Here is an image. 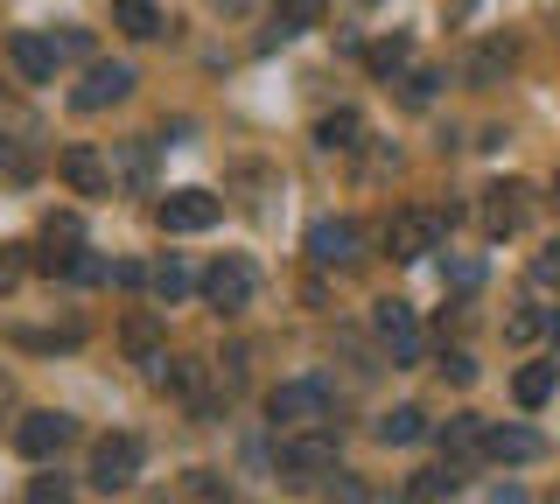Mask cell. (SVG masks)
Segmentation results:
<instances>
[{
  "label": "cell",
  "mask_w": 560,
  "mask_h": 504,
  "mask_svg": "<svg viewBox=\"0 0 560 504\" xmlns=\"http://www.w3.org/2000/svg\"><path fill=\"white\" fill-rule=\"evenodd\" d=\"M253 288H259V281H253V267H245L238 253H224L218 267L203 273V302H210V308H245V302H253Z\"/></svg>",
  "instance_id": "obj_9"
},
{
  "label": "cell",
  "mask_w": 560,
  "mask_h": 504,
  "mask_svg": "<svg viewBox=\"0 0 560 504\" xmlns=\"http://www.w3.org/2000/svg\"><path fill=\"white\" fill-rule=\"evenodd\" d=\"M113 28L133 36V43H154L162 36V8H154V0H113Z\"/></svg>",
  "instance_id": "obj_16"
},
{
  "label": "cell",
  "mask_w": 560,
  "mask_h": 504,
  "mask_svg": "<svg viewBox=\"0 0 560 504\" xmlns=\"http://www.w3.org/2000/svg\"><path fill=\"white\" fill-rule=\"evenodd\" d=\"M442 448H448V462L477 456V448H483V421H477V413H455V421L442 427Z\"/></svg>",
  "instance_id": "obj_22"
},
{
  "label": "cell",
  "mask_w": 560,
  "mask_h": 504,
  "mask_svg": "<svg viewBox=\"0 0 560 504\" xmlns=\"http://www.w3.org/2000/svg\"><path fill=\"white\" fill-rule=\"evenodd\" d=\"M140 456H148L140 434H105V442L92 448V483L98 491H127V483L140 477Z\"/></svg>",
  "instance_id": "obj_4"
},
{
  "label": "cell",
  "mask_w": 560,
  "mask_h": 504,
  "mask_svg": "<svg viewBox=\"0 0 560 504\" xmlns=\"http://www.w3.org/2000/svg\"><path fill=\"white\" fill-rule=\"evenodd\" d=\"M8 57H14V71H22L28 84L57 78V43H49V36H28V28H22V36H8Z\"/></svg>",
  "instance_id": "obj_15"
},
{
  "label": "cell",
  "mask_w": 560,
  "mask_h": 504,
  "mask_svg": "<svg viewBox=\"0 0 560 504\" xmlns=\"http://www.w3.org/2000/svg\"><path fill=\"white\" fill-rule=\"evenodd\" d=\"M280 477L288 483H315L323 469H337V434L329 427H308V434H280Z\"/></svg>",
  "instance_id": "obj_2"
},
{
  "label": "cell",
  "mask_w": 560,
  "mask_h": 504,
  "mask_svg": "<svg viewBox=\"0 0 560 504\" xmlns=\"http://www.w3.org/2000/svg\"><path fill=\"white\" fill-rule=\"evenodd\" d=\"M28 504H70V477H35L28 483Z\"/></svg>",
  "instance_id": "obj_28"
},
{
  "label": "cell",
  "mask_w": 560,
  "mask_h": 504,
  "mask_svg": "<svg viewBox=\"0 0 560 504\" xmlns=\"http://www.w3.org/2000/svg\"><path fill=\"white\" fill-rule=\"evenodd\" d=\"M525 224V183H490L483 189V232L490 238H512Z\"/></svg>",
  "instance_id": "obj_13"
},
{
  "label": "cell",
  "mask_w": 560,
  "mask_h": 504,
  "mask_svg": "<svg viewBox=\"0 0 560 504\" xmlns=\"http://www.w3.org/2000/svg\"><path fill=\"white\" fill-rule=\"evenodd\" d=\"M504 71H512V49L504 43H483L477 57H469V84H498Z\"/></svg>",
  "instance_id": "obj_24"
},
{
  "label": "cell",
  "mask_w": 560,
  "mask_h": 504,
  "mask_svg": "<svg viewBox=\"0 0 560 504\" xmlns=\"http://www.w3.org/2000/svg\"><path fill=\"white\" fill-rule=\"evenodd\" d=\"M218 8H224V14H245V8H253V0H218Z\"/></svg>",
  "instance_id": "obj_36"
},
{
  "label": "cell",
  "mask_w": 560,
  "mask_h": 504,
  "mask_svg": "<svg viewBox=\"0 0 560 504\" xmlns=\"http://www.w3.org/2000/svg\"><path fill=\"white\" fill-rule=\"evenodd\" d=\"M533 273H539V281H560V246L539 253V259H533Z\"/></svg>",
  "instance_id": "obj_33"
},
{
  "label": "cell",
  "mask_w": 560,
  "mask_h": 504,
  "mask_svg": "<svg viewBox=\"0 0 560 504\" xmlns=\"http://www.w3.org/2000/svg\"><path fill=\"white\" fill-rule=\"evenodd\" d=\"M57 168H63V183L70 189H78V197H105V189H113V162H105V154L98 148H63L57 154Z\"/></svg>",
  "instance_id": "obj_11"
},
{
  "label": "cell",
  "mask_w": 560,
  "mask_h": 504,
  "mask_svg": "<svg viewBox=\"0 0 560 504\" xmlns=\"http://www.w3.org/2000/svg\"><path fill=\"white\" fill-rule=\"evenodd\" d=\"M483 456L504 462V469H518V462H539V456H547V442H539L525 421H504V427H483Z\"/></svg>",
  "instance_id": "obj_10"
},
{
  "label": "cell",
  "mask_w": 560,
  "mask_h": 504,
  "mask_svg": "<svg viewBox=\"0 0 560 504\" xmlns=\"http://www.w3.org/2000/svg\"><path fill=\"white\" fill-rule=\"evenodd\" d=\"M364 63H372L378 78H393V71H407V36H393V43H372L364 49Z\"/></svg>",
  "instance_id": "obj_26"
},
{
  "label": "cell",
  "mask_w": 560,
  "mask_h": 504,
  "mask_svg": "<svg viewBox=\"0 0 560 504\" xmlns=\"http://www.w3.org/2000/svg\"><path fill=\"white\" fill-rule=\"evenodd\" d=\"M78 434V421L70 413H22V427H14V448H22L28 462H49L57 448Z\"/></svg>",
  "instance_id": "obj_6"
},
{
  "label": "cell",
  "mask_w": 560,
  "mask_h": 504,
  "mask_svg": "<svg viewBox=\"0 0 560 504\" xmlns=\"http://www.w3.org/2000/svg\"><path fill=\"white\" fill-rule=\"evenodd\" d=\"M420 434H428V413H420V407H393V413L378 421V442H385V448H413Z\"/></svg>",
  "instance_id": "obj_20"
},
{
  "label": "cell",
  "mask_w": 560,
  "mask_h": 504,
  "mask_svg": "<svg viewBox=\"0 0 560 504\" xmlns=\"http://www.w3.org/2000/svg\"><path fill=\"white\" fill-rule=\"evenodd\" d=\"M315 141H323L329 154H350V148L364 141V113H350V106H343V113H329L323 127H315Z\"/></svg>",
  "instance_id": "obj_19"
},
{
  "label": "cell",
  "mask_w": 560,
  "mask_h": 504,
  "mask_svg": "<svg viewBox=\"0 0 560 504\" xmlns=\"http://www.w3.org/2000/svg\"><path fill=\"white\" fill-rule=\"evenodd\" d=\"M119 343H127V358L133 364H148V372H162V323H154V308H133L127 316V329H119Z\"/></svg>",
  "instance_id": "obj_14"
},
{
  "label": "cell",
  "mask_w": 560,
  "mask_h": 504,
  "mask_svg": "<svg viewBox=\"0 0 560 504\" xmlns=\"http://www.w3.org/2000/svg\"><path fill=\"white\" fill-rule=\"evenodd\" d=\"M308 259H315V267H343V259H358V224H350V218H315L308 224Z\"/></svg>",
  "instance_id": "obj_12"
},
{
  "label": "cell",
  "mask_w": 560,
  "mask_h": 504,
  "mask_svg": "<svg viewBox=\"0 0 560 504\" xmlns=\"http://www.w3.org/2000/svg\"><path fill=\"white\" fill-rule=\"evenodd\" d=\"M308 28H323V0H273V36L267 43L308 36Z\"/></svg>",
  "instance_id": "obj_17"
},
{
  "label": "cell",
  "mask_w": 560,
  "mask_h": 504,
  "mask_svg": "<svg viewBox=\"0 0 560 504\" xmlns=\"http://www.w3.org/2000/svg\"><path fill=\"white\" fill-rule=\"evenodd\" d=\"M560 386V364H525V372L512 378V392H518V407H547Z\"/></svg>",
  "instance_id": "obj_21"
},
{
  "label": "cell",
  "mask_w": 560,
  "mask_h": 504,
  "mask_svg": "<svg viewBox=\"0 0 560 504\" xmlns=\"http://www.w3.org/2000/svg\"><path fill=\"white\" fill-rule=\"evenodd\" d=\"M267 413L288 434H308V427H329V421H337V392H329V378H288V386L267 392Z\"/></svg>",
  "instance_id": "obj_1"
},
{
  "label": "cell",
  "mask_w": 560,
  "mask_h": 504,
  "mask_svg": "<svg viewBox=\"0 0 560 504\" xmlns=\"http://www.w3.org/2000/svg\"><path fill=\"white\" fill-rule=\"evenodd\" d=\"M442 372L455 378V386H469V378H477V358H469V351H448V358H442Z\"/></svg>",
  "instance_id": "obj_30"
},
{
  "label": "cell",
  "mask_w": 560,
  "mask_h": 504,
  "mask_svg": "<svg viewBox=\"0 0 560 504\" xmlns=\"http://www.w3.org/2000/svg\"><path fill=\"white\" fill-rule=\"evenodd\" d=\"M442 273H448V281H455V288H477V281H483V267H477V259H448V267H442Z\"/></svg>",
  "instance_id": "obj_31"
},
{
  "label": "cell",
  "mask_w": 560,
  "mask_h": 504,
  "mask_svg": "<svg viewBox=\"0 0 560 504\" xmlns=\"http://www.w3.org/2000/svg\"><path fill=\"white\" fill-rule=\"evenodd\" d=\"M490 504H525V491H512V483H504V491H498V497H490Z\"/></svg>",
  "instance_id": "obj_35"
},
{
  "label": "cell",
  "mask_w": 560,
  "mask_h": 504,
  "mask_svg": "<svg viewBox=\"0 0 560 504\" xmlns=\"http://www.w3.org/2000/svg\"><path fill=\"white\" fill-rule=\"evenodd\" d=\"M448 224H455L448 211H399L393 224H385V253L393 259H428L448 238Z\"/></svg>",
  "instance_id": "obj_3"
},
{
  "label": "cell",
  "mask_w": 560,
  "mask_h": 504,
  "mask_svg": "<svg viewBox=\"0 0 560 504\" xmlns=\"http://www.w3.org/2000/svg\"><path fill=\"white\" fill-rule=\"evenodd\" d=\"M372 329H378V343H385V351H393L399 364H413V358H420V323H413V308H407V302H393V294H385V302L372 308Z\"/></svg>",
  "instance_id": "obj_7"
},
{
  "label": "cell",
  "mask_w": 560,
  "mask_h": 504,
  "mask_svg": "<svg viewBox=\"0 0 560 504\" xmlns=\"http://www.w3.org/2000/svg\"><path fill=\"white\" fill-rule=\"evenodd\" d=\"M43 238H49V246H57V238H63V246H78V218H49Z\"/></svg>",
  "instance_id": "obj_32"
},
{
  "label": "cell",
  "mask_w": 560,
  "mask_h": 504,
  "mask_svg": "<svg viewBox=\"0 0 560 504\" xmlns=\"http://www.w3.org/2000/svg\"><path fill=\"white\" fill-rule=\"evenodd\" d=\"M434 84H442L434 71H413V78H399V98H407V106H428V98H434Z\"/></svg>",
  "instance_id": "obj_29"
},
{
  "label": "cell",
  "mask_w": 560,
  "mask_h": 504,
  "mask_svg": "<svg viewBox=\"0 0 560 504\" xmlns=\"http://www.w3.org/2000/svg\"><path fill=\"white\" fill-rule=\"evenodd\" d=\"M364 8H372V0H364Z\"/></svg>",
  "instance_id": "obj_37"
},
{
  "label": "cell",
  "mask_w": 560,
  "mask_h": 504,
  "mask_svg": "<svg viewBox=\"0 0 560 504\" xmlns=\"http://www.w3.org/2000/svg\"><path fill=\"white\" fill-rule=\"evenodd\" d=\"M148 288H154V302H183V294L197 288V281H189V267H183V259H162V267L148 273Z\"/></svg>",
  "instance_id": "obj_23"
},
{
  "label": "cell",
  "mask_w": 560,
  "mask_h": 504,
  "mask_svg": "<svg viewBox=\"0 0 560 504\" xmlns=\"http://www.w3.org/2000/svg\"><path fill=\"white\" fill-rule=\"evenodd\" d=\"M463 491V462H442V469H420V477L407 483L413 504H434V497H455Z\"/></svg>",
  "instance_id": "obj_18"
},
{
  "label": "cell",
  "mask_w": 560,
  "mask_h": 504,
  "mask_svg": "<svg viewBox=\"0 0 560 504\" xmlns=\"http://www.w3.org/2000/svg\"><path fill=\"white\" fill-rule=\"evenodd\" d=\"M154 218H162V232H210V224L224 218V203L210 197V189H168V197L154 203Z\"/></svg>",
  "instance_id": "obj_5"
},
{
  "label": "cell",
  "mask_w": 560,
  "mask_h": 504,
  "mask_svg": "<svg viewBox=\"0 0 560 504\" xmlns=\"http://www.w3.org/2000/svg\"><path fill=\"white\" fill-rule=\"evenodd\" d=\"M8 407H14V378L0 372V413H8Z\"/></svg>",
  "instance_id": "obj_34"
},
{
  "label": "cell",
  "mask_w": 560,
  "mask_h": 504,
  "mask_svg": "<svg viewBox=\"0 0 560 504\" xmlns=\"http://www.w3.org/2000/svg\"><path fill=\"white\" fill-rule=\"evenodd\" d=\"M504 337H512V343H539V337H547V308L518 302L512 316H504Z\"/></svg>",
  "instance_id": "obj_25"
},
{
  "label": "cell",
  "mask_w": 560,
  "mask_h": 504,
  "mask_svg": "<svg viewBox=\"0 0 560 504\" xmlns=\"http://www.w3.org/2000/svg\"><path fill=\"white\" fill-rule=\"evenodd\" d=\"M127 92H133V71H127V63H92L84 84L70 92V106H78V113H105V106H119Z\"/></svg>",
  "instance_id": "obj_8"
},
{
  "label": "cell",
  "mask_w": 560,
  "mask_h": 504,
  "mask_svg": "<svg viewBox=\"0 0 560 504\" xmlns=\"http://www.w3.org/2000/svg\"><path fill=\"white\" fill-rule=\"evenodd\" d=\"M22 273H28L22 246H0V294H14V288H22Z\"/></svg>",
  "instance_id": "obj_27"
}]
</instances>
